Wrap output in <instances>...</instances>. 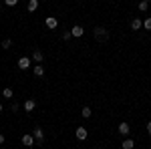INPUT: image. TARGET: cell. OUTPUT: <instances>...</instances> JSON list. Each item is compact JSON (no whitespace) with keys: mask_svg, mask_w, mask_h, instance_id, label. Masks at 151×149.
Here are the masks:
<instances>
[{"mask_svg":"<svg viewBox=\"0 0 151 149\" xmlns=\"http://www.w3.org/2000/svg\"><path fill=\"white\" fill-rule=\"evenodd\" d=\"M95 38H97L99 42H107V40H109L107 28H103V26H95Z\"/></svg>","mask_w":151,"mask_h":149,"instance_id":"6da1fadb","label":"cell"},{"mask_svg":"<svg viewBox=\"0 0 151 149\" xmlns=\"http://www.w3.org/2000/svg\"><path fill=\"white\" fill-rule=\"evenodd\" d=\"M32 137H35V141L40 145L42 141H45V131L40 129V127H35V131H32Z\"/></svg>","mask_w":151,"mask_h":149,"instance_id":"7a4b0ae2","label":"cell"},{"mask_svg":"<svg viewBox=\"0 0 151 149\" xmlns=\"http://www.w3.org/2000/svg\"><path fill=\"white\" fill-rule=\"evenodd\" d=\"M22 109L26 111V113H32V111L36 109V101H35V99H26L24 105H22Z\"/></svg>","mask_w":151,"mask_h":149,"instance_id":"3957f363","label":"cell"},{"mask_svg":"<svg viewBox=\"0 0 151 149\" xmlns=\"http://www.w3.org/2000/svg\"><path fill=\"white\" fill-rule=\"evenodd\" d=\"M30 60H32V58L22 57V58H18V63H16V65H18V69H20V71H26V69H30Z\"/></svg>","mask_w":151,"mask_h":149,"instance_id":"277c9868","label":"cell"},{"mask_svg":"<svg viewBox=\"0 0 151 149\" xmlns=\"http://www.w3.org/2000/svg\"><path fill=\"white\" fill-rule=\"evenodd\" d=\"M75 135H77V139H79V141H87V127H79Z\"/></svg>","mask_w":151,"mask_h":149,"instance_id":"5b68a950","label":"cell"},{"mask_svg":"<svg viewBox=\"0 0 151 149\" xmlns=\"http://www.w3.org/2000/svg\"><path fill=\"white\" fill-rule=\"evenodd\" d=\"M36 141H35V137L32 135H22V145L24 147H32Z\"/></svg>","mask_w":151,"mask_h":149,"instance_id":"8992f818","label":"cell"},{"mask_svg":"<svg viewBox=\"0 0 151 149\" xmlns=\"http://www.w3.org/2000/svg\"><path fill=\"white\" fill-rule=\"evenodd\" d=\"M45 24H47V28H50V30H55V28L58 26V20H57V18H52V16H48L47 20H45Z\"/></svg>","mask_w":151,"mask_h":149,"instance_id":"52a82bcc","label":"cell"},{"mask_svg":"<svg viewBox=\"0 0 151 149\" xmlns=\"http://www.w3.org/2000/svg\"><path fill=\"white\" fill-rule=\"evenodd\" d=\"M129 131H131V127H129V123H119V133L123 135V137H127Z\"/></svg>","mask_w":151,"mask_h":149,"instance_id":"ba28073f","label":"cell"},{"mask_svg":"<svg viewBox=\"0 0 151 149\" xmlns=\"http://www.w3.org/2000/svg\"><path fill=\"white\" fill-rule=\"evenodd\" d=\"M83 32H85V28H83V26H79V24L70 28V35H73V36H77V38H79V36H83Z\"/></svg>","mask_w":151,"mask_h":149,"instance_id":"9c48e42d","label":"cell"},{"mask_svg":"<svg viewBox=\"0 0 151 149\" xmlns=\"http://www.w3.org/2000/svg\"><path fill=\"white\" fill-rule=\"evenodd\" d=\"M32 75H35L36 79H42V77H45V69H42L40 65H36V67H35V71H32Z\"/></svg>","mask_w":151,"mask_h":149,"instance_id":"30bf717a","label":"cell"},{"mask_svg":"<svg viewBox=\"0 0 151 149\" xmlns=\"http://www.w3.org/2000/svg\"><path fill=\"white\" fill-rule=\"evenodd\" d=\"M38 10V0H28V12H36Z\"/></svg>","mask_w":151,"mask_h":149,"instance_id":"8fae6325","label":"cell"},{"mask_svg":"<svg viewBox=\"0 0 151 149\" xmlns=\"http://www.w3.org/2000/svg\"><path fill=\"white\" fill-rule=\"evenodd\" d=\"M32 60H36V63L40 65V63L45 60V57H42V53H40V50H35V53H32Z\"/></svg>","mask_w":151,"mask_h":149,"instance_id":"7c38bea8","label":"cell"},{"mask_svg":"<svg viewBox=\"0 0 151 149\" xmlns=\"http://www.w3.org/2000/svg\"><path fill=\"white\" fill-rule=\"evenodd\" d=\"M81 115L85 117V119H89V117L93 115V109H91V107H83V109H81Z\"/></svg>","mask_w":151,"mask_h":149,"instance_id":"4fadbf2b","label":"cell"},{"mask_svg":"<svg viewBox=\"0 0 151 149\" xmlns=\"http://www.w3.org/2000/svg\"><path fill=\"white\" fill-rule=\"evenodd\" d=\"M131 28H133V30H139V28H143V20H139V18H135V20L131 22Z\"/></svg>","mask_w":151,"mask_h":149,"instance_id":"5bb4252c","label":"cell"},{"mask_svg":"<svg viewBox=\"0 0 151 149\" xmlns=\"http://www.w3.org/2000/svg\"><path fill=\"white\" fill-rule=\"evenodd\" d=\"M135 147V141H133V139H125V141H123V149H133Z\"/></svg>","mask_w":151,"mask_h":149,"instance_id":"9a60e30c","label":"cell"},{"mask_svg":"<svg viewBox=\"0 0 151 149\" xmlns=\"http://www.w3.org/2000/svg\"><path fill=\"white\" fill-rule=\"evenodd\" d=\"M12 95H14L12 89H8V87H6V89H2V97H4V99H12Z\"/></svg>","mask_w":151,"mask_h":149,"instance_id":"2e32d148","label":"cell"},{"mask_svg":"<svg viewBox=\"0 0 151 149\" xmlns=\"http://www.w3.org/2000/svg\"><path fill=\"white\" fill-rule=\"evenodd\" d=\"M147 8H149V2L141 0V2H139V10H147Z\"/></svg>","mask_w":151,"mask_h":149,"instance_id":"e0dca14e","label":"cell"},{"mask_svg":"<svg viewBox=\"0 0 151 149\" xmlns=\"http://www.w3.org/2000/svg\"><path fill=\"white\" fill-rule=\"evenodd\" d=\"M10 109H12V113H18V111H20V105H18V103H12Z\"/></svg>","mask_w":151,"mask_h":149,"instance_id":"ac0fdd59","label":"cell"},{"mask_svg":"<svg viewBox=\"0 0 151 149\" xmlns=\"http://www.w3.org/2000/svg\"><path fill=\"white\" fill-rule=\"evenodd\" d=\"M10 45H12V40H10V38L2 40V48H10Z\"/></svg>","mask_w":151,"mask_h":149,"instance_id":"d6986e66","label":"cell"},{"mask_svg":"<svg viewBox=\"0 0 151 149\" xmlns=\"http://www.w3.org/2000/svg\"><path fill=\"white\" fill-rule=\"evenodd\" d=\"M143 28H147V30H151V18H147V20H143Z\"/></svg>","mask_w":151,"mask_h":149,"instance_id":"ffe728a7","label":"cell"},{"mask_svg":"<svg viewBox=\"0 0 151 149\" xmlns=\"http://www.w3.org/2000/svg\"><path fill=\"white\" fill-rule=\"evenodd\" d=\"M6 2V6H16L18 4V0H4Z\"/></svg>","mask_w":151,"mask_h":149,"instance_id":"44dd1931","label":"cell"},{"mask_svg":"<svg viewBox=\"0 0 151 149\" xmlns=\"http://www.w3.org/2000/svg\"><path fill=\"white\" fill-rule=\"evenodd\" d=\"M70 36H73V35H70V30H69V32H65V35H63V38H65V40H70Z\"/></svg>","mask_w":151,"mask_h":149,"instance_id":"7402d4cb","label":"cell"},{"mask_svg":"<svg viewBox=\"0 0 151 149\" xmlns=\"http://www.w3.org/2000/svg\"><path fill=\"white\" fill-rule=\"evenodd\" d=\"M145 129H147V133H149V135H151V121H149V123H147V125H145Z\"/></svg>","mask_w":151,"mask_h":149,"instance_id":"603a6c76","label":"cell"},{"mask_svg":"<svg viewBox=\"0 0 151 149\" xmlns=\"http://www.w3.org/2000/svg\"><path fill=\"white\" fill-rule=\"evenodd\" d=\"M2 143H4V135L0 133V145H2Z\"/></svg>","mask_w":151,"mask_h":149,"instance_id":"cb8c5ba5","label":"cell"},{"mask_svg":"<svg viewBox=\"0 0 151 149\" xmlns=\"http://www.w3.org/2000/svg\"><path fill=\"white\" fill-rule=\"evenodd\" d=\"M0 111H2V103H0Z\"/></svg>","mask_w":151,"mask_h":149,"instance_id":"d4e9b609","label":"cell"},{"mask_svg":"<svg viewBox=\"0 0 151 149\" xmlns=\"http://www.w3.org/2000/svg\"><path fill=\"white\" fill-rule=\"evenodd\" d=\"M145 2H149V4H151V0H145Z\"/></svg>","mask_w":151,"mask_h":149,"instance_id":"484cf974","label":"cell"},{"mask_svg":"<svg viewBox=\"0 0 151 149\" xmlns=\"http://www.w3.org/2000/svg\"><path fill=\"white\" fill-rule=\"evenodd\" d=\"M0 8H2V4H0Z\"/></svg>","mask_w":151,"mask_h":149,"instance_id":"4316f807","label":"cell"},{"mask_svg":"<svg viewBox=\"0 0 151 149\" xmlns=\"http://www.w3.org/2000/svg\"><path fill=\"white\" fill-rule=\"evenodd\" d=\"M95 149H99V147H95Z\"/></svg>","mask_w":151,"mask_h":149,"instance_id":"83f0119b","label":"cell"}]
</instances>
